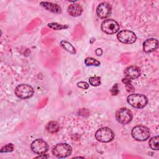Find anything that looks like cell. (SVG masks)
I'll return each mask as SVG.
<instances>
[{
    "label": "cell",
    "instance_id": "1",
    "mask_svg": "<svg viewBox=\"0 0 159 159\" xmlns=\"http://www.w3.org/2000/svg\"><path fill=\"white\" fill-rule=\"evenodd\" d=\"M127 101L129 105L137 109L143 108L148 102L147 98L145 95L137 93L129 94L127 98Z\"/></svg>",
    "mask_w": 159,
    "mask_h": 159
},
{
    "label": "cell",
    "instance_id": "2",
    "mask_svg": "<svg viewBox=\"0 0 159 159\" xmlns=\"http://www.w3.org/2000/svg\"><path fill=\"white\" fill-rule=\"evenodd\" d=\"M132 137L137 141H145L150 136V132L148 127L142 125L134 127L131 131Z\"/></svg>",
    "mask_w": 159,
    "mask_h": 159
},
{
    "label": "cell",
    "instance_id": "3",
    "mask_svg": "<svg viewBox=\"0 0 159 159\" xmlns=\"http://www.w3.org/2000/svg\"><path fill=\"white\" fill-rule=\"evenodd\" d=\"M52 152L54 156L58 158H66L71 154L72 148L66 143H60L52 148Z\"/></svg>",
    "mask_w": 159,
    "mask_h": 159
},
{
    "label": "cell",
    "instance_id": "4",
    "mask_svg": "<svg viewBox=\"0 0 159 159\" xmlns=\"http://www.w3.org/2000/svg\"><path fill=\"white\" fill-rule=\"evenodd\" d=\"M95 138L98 141L100 142L108 143L114 139V133L109 127H101L96 132Z\"/></svg>",
    "mask_w": 159,
    "mask_h": 159
},
{
    "label": "cell",
    "instance_id": "5",
    "mask_svg": "<svg viewBox=\"0 0 159 159\" xmlns=\"http://www.w3.org/2000/svg\"><path fill=\"white\" fill-rule=\"evenodd\" d=\"M33 88L27 84H20L17 85L14 90V93L20 99H25L31 98L34 94Z\"/></svg>",
    "mask_w": 159,
    "mask_h": 159
},
{
    "label": "cell",
    "instance_id": "6",
    "mask_svg": "<svg viewBox=\"0 0 159 159\" xmlns=\"http://www.w3.org/2000/svg\"><path fill=\"white\" fill-rule=\"evenodd\" d=\"M101 29L103 32L107 34H114L119 30L120 26L119 23L115 20L108 19L102 21Z\"/></svg>",
    "mask_w": 159,
    "mask_h": 159
},
{
    "label": "cell",
    "instance_id": "7",
    "mask_svg": "<svg viewBox=\"0 0 159 159\" xmlns=\"http://www.w3.org/2000/svg\"><path fill=\"white\" fill-rule=\"evenodd\" d=\"M116 119L117 121L123 125L129 124L132 119V113L127 107H121L116 112Z\"/></svg>",
    "mask_w": 159,
    "mask_h": 159
},
{
    "label": "cell",
    "instance_id": "8",
    "mask_svg": "<svg viewBox=\"0 0 159 159\" xmlns=\"http://www.w3.org/2000/svg\"><path fill=\"white\" fill-rule=\"evenodd\" d=\"M117 39L125 44H131L134 43L137 40L135 34L129 30H123L119 31L117 34Z\"/></svg>",
    "mask_w": 159,
    "mask_h": 159
},
{
    "label": "cell",
    "instance_id": "9",
    "mask_svg": "<svg viewBox=\"0 0 159 159\" xmlns=\"http://www.w3.org/2000/svg\"><path fill=\"white\" fill-rule=\"evenodd\" d=\"M31 150L36 154L41 155L45 153L48 150L47 143L42 139H37L34 140L30 145Z\"/></svg>",
    "mask_w": 159,
    "mask_h": 159
},
{
    "label": "cell",
    "instance_id": "10",
    "mask_svg": "<svg viewBox=\"0 0 159 159\" xmlns=\"http://www.w3.org/2000/svg\"><path fill=\"white\" fill-rule=\"evenodd\" d=\"M112 11L110 3L106 1L101 2L96 7V14L100 19H106L109 17Z\"/></svg>",
    "mask_w": 159,
    "mask_h": 159
},
{
    "label": "cell",
    "instance_id": "11",
    "mask_svg": "<svg viewBox=\"0 0 159 159\" xmlns=\"http://www.w3.org/2000/svg\"><path fill=\"white\" fill-rule=\"evenodd\" d=\"M124 75L126 78H128L130 80H135L138 78L140 75V70L139 67L137 66H129L124 70Z\"/></svg>",
    "mask_w": 159,
    "mask_h": 159
},
{
    "label": "cell",
    "instance_id": "12",
    "mask_svg": "<svg viewBox=\"0 0 159 159\" xmlns=\"http://www.w3.org/2000/svg\"><path fill=\"white\" fill-rule=\"evenodd\" d=\"M158 47V41L156 39L151 38L147 39L143 43V50L146 53L152 52Z\"/></svg>",
    "mask_w": 159,
    "mask_h": 159
},
{
    "label": "cell",
    "instance_id": "13",
    "mask_svg": "<svg viewBox=\"0 0 159 159\" xmlns=\"http://www.w3.org/2000/svg\"><path fill=\"white\" fill-rule=\"evenodd\" d=\"M40 5L43 7L45 9L50 11L53 13L55 14H61V7L58 5L57 4L53 3L51 2H40Z\"/></svg>",
    "mask_w": 159,
    "mask_h": 159
},
{
    "label": "cell",
    "instance_id": "14",
    "mask_svg": "<svg viewBox=\"0 0 159 159\" xmlns=\"http://www.w3.org/2000/svg\"><path fill=\"white\" fill-rule=\"evenodd\" d=\"M68 14L72 17H79L83 12V8L78 3H73L68 6L67 8Z\"/></svg>",
    "mask_w": 159,
    "mask_h": 159
},
{
    "label": "cell",
    "instance_id": "15",
    "mask_svg": "<svg viewBox=\"0 0 159 159\" xmlns=\"http://www.w3.org/2000/svg\"><path fill=\"white\" fill-rule=\"evenodd\" d=\"M60 129V125L57 121L52 120L47 123L46 125V130L48 132L53 134L57 132Z\"/></svg>",
    "mask_w": 159,
    "mask_h": 159
},
{
    "label": "cell",
    "instance_id": "16",
    "mask_svg": "<svg viewBox=\"0 0 159 159\" xmlns=\"http://www.w3.org/2000/svg\"><path fill=\"white\" fill-rule=\"evenodd\" d=\"M60 46L65 49L66 52H69L71 54L75 55L76 53V50L75 48V47L68 42L66 41V40H61L60 43Z\"/></svg>",
    "mask_w": 159,
    "mask_h": 159
},
{
    "label": "cell",
    "instance_id": "17",
    "mask_svg": "<svg viewBox=\"0 0 159 159\" xmlns=\"http://www.w3.org/2000/svg\"><path fill=\"white\" fill-rule=\"evenodd\" d=\"M47 26L50 27L52 29L55 30H62V29H66L68 27V25H64L61 24H59L57 22H52V23H48L47 24Z\"/></svg>",
    "mask_w": 159,
    "mask_h": 159
},
{
    "label": "cell",
    "instance_id": "18",
    "mask_svg": "<svg viewBox=\"0 0 159 159\" xmlns=\"http://www.w3.org/2000/svg\"><path fill=\"white\" fill-rule=\"evenodd\" d=\"M158 136H155L152 137L149 142H148V144L150 147L155 150H158Z\"/></svg>",
    "mask_w": 159,
    "mask_h": 159
},
{
    "label": "cell",
    "instance_id": "19",
    "mask_svg": "<svg viewBox=\"0 0 159 159\" xmlns=\"http://www.w3.org/2000/svg\"><path fill=\"white\" fill-rule=\"evenodd\" d=\"M84 63L87 66H98L100 65V62L98 60L91 58V57H88L84 60Z\"/></svg>",
    "mask_w": 159,
    "mask_h": 159
},
{
    "label": "cell",
    "instance_id": "20",
    "mask_svg": "<svg viewBox=\"0 0 159 159\" xmlns=\"http://www.w3.org/2000/svg\"><path fill=\"white\" fill-rule=\"evenodd\" d=\"M89 83L93 86H98L101 84V78L98 76H91L89 78Z\"/></svg>",
    "mask_w": 159,
    "mask_h": 159
},
{
    "label": "cell",
    "instance_id": "21",
    "mask_svg": "<svg viewBox=\"0 0 159 159\" xmlns=\"http://www.w3.org/2000/svg\"><path fill=\"white\" fill-rule=\"evenodd\" d=\"M14 146L12 143H8L4 146H3L0 152L1 153H8V152H11L14 150Z\"/></svg>",
    "mask_w": 159,
    "mask_h": 159
},
{
    "label": "cell",
    "instance_id": "22",
    "mask_svg": "<svg viewBox=\"0 0 159 159\" xmlns=\"http://www.w3.org/2000/svg\"><path fill=\"white\" fill-rule=\"evenodd\" d=\"M77 86L83 89H87L89 88V84L85 81H80L77 83Z\"/></svg>",
    "mask_w": 159,
    "mask_h": 159
},
{
    "label": "cell",
    "instance_id": "23",
    "mask_svg": "<svg viewBox=\"0 0 159 159\" xmlns=\"http://www.w3.org/2000/svg\"><path fill=\"white\" fill-rule=\"evenodd\" d=\"M119 91L118 89V85H117V84H115L111 88V93L112 95L114 96V95H117L119 93Z\"/></svg>",
    "mask_w": 159,
    "mask_h": 159
},
{
    "label": "cell",
    "instance_id": "24",
    "mask_svg": "<svg viewBox=\"0 0 159 159\" xmlns=\"http://www.w3.org/2000/svg\"><path fill=\"white\" fill-rule=\"evenodd\" d=\"M95 53L98 56H101L102 54V50L101 48H97L95 51Z\"/></svg>",
    "mask_w": 159,
    "mask_h": 159
},
{
    "label": "cell",
    "instance_id": "25",
    "mask_svg": "<svg viewBox=\"0 0 159 159\" xmlns=\"http://www.w3.org/2000/svg\"><path fill=\"white\" fill-rule=\"evenodd\" d=\"M36 158H48V155H46V154H41V155H39V156H37Z\"/></svg>",
    "mask_w": 159,
    "mask_h": 159
}]
</instances>
